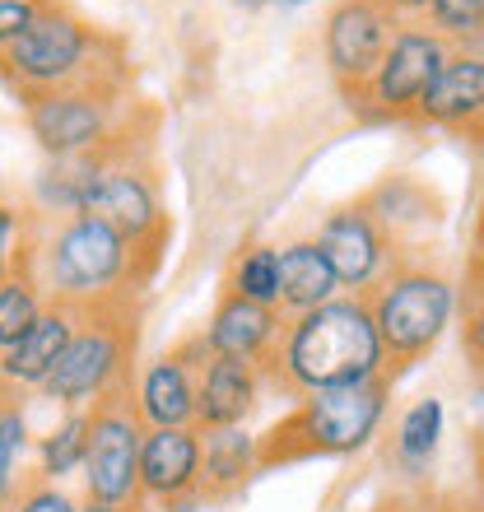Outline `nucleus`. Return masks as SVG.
Segmentation results:
<instances>
[{
    "label": "nucleus",
    "mask_w": 484,
    "mask_h": 512,
    "mask_svg": "<svg viewBox=\"0 0 484 512\" xmlns=\"http://www.w3.org/2000/svg\"><path fill=\"white\" fill-rule=\"evenodd\" d=\"M261 368H270V378L294 396L359 387V382L387 378V345L377 336L368 298L350 294L284 322L280 345Z\"/></svg>",
    "instance_id": "1"
},
{
    "label": "nucleus",
    "mask_w": 484,
    "mask_h": 512,
    "mask_svg": "<svg viewBox=\"0 0 484 512\" xmlns=\"http://www.w3.org/2000/svg\"><path fill=\"white\" fill-rule=\"evenodd\" d=\"M387 378L359 382V387H331L308 391L284 419H275L261 433V471L270 466H298L312 457H350L382 424L387 410Z\"/></svg>",
    "instance_id": "2"
},
{
    "label": "nucleus",
    "mask_w": 484,
    "mask_h": 512,
    "mask_svg": "<svg viewBox=\"0 0 484 512\" xmlns=\"http://www.w3.org/2000/svg\"><path fill=\"white\" fill-rule=\"evenodd\" d=\"M368 308H373L377 336L387 345L391 368H410L443 340L457 308V289L443 270L429 266H396L368 289Z\"/></svg>",
    "instance_id": "3"
},
{
    "label": "nucleus",
    "mask_w": 484,
    "mask_h": 512,
    "mask_svg": "<svg viewBox=\"0 0 484 512\" xmlns=\"http://www.w3.org/2000/svg\"><path fill=\"white\" fill-rule=\"evenodd\" d=\"M131 354H135V326L126 317V294L80 303V331L66 345L56 373L47 378V396L70 410L103 401L117 382L131 378Z\"/></svg>",
    "instance_id": "4"
},
{
    "label": "nucleus",
    "mask_w": 484,
    "mask_h": 512,
    "mask_svg": "<svg viewBox=\"0 0 484 512\" xmlns=\"http://www.w3.org/2000/svg\"><path fill=\"white\" fill-rule=\"evenodd\" d=\"M94 42V28L80 14H70L56 0H42L33 28L5 47V75H10V84H19L24 103L38 94H52V89L94 84V70H89Z\"/></svg>",
    "instance_id": "5"
},
{
    "label": "nucleus",
    "mask_w": 484,
    "mask_h": 512,
    "mask_svg": "<svg viewBox=\"0 0 484 512\" xmlns=\"http://www.w3.org/2000/svg\"><path fill=\"white\" fill-rule=\"evenodd\" d=\"M42 275L56 298L66 303H98L121 294V284L135 280V247L94 215H75L56 229L42 256Z\"/></svg>",
    "instance_id": "6"
},
{
    "label": "nucleus",
    "mask_w": 484,
    "mask_h": 512,
    "mask_svg": "<svg viewBox=\"0 0 484 512\" xmlns=\"http://www.w3.org/2000/svg\"><path fill=\"white\" fill-rule=\"evenodd\" d=\"M131 378L89 405V461L84 485L98 503H131L140 494V452H145V419L140 405H131Z\"/></svg>",
    "instance_id": "7"
},
{
    "label": "nucleus",
    "mask_w": 484,
    "mask_h": 512,
    "mask_svg": "<svg viewBox=\"0 0 484 512\" xmlns=\"http://www.w3.org/2000/svg\"><path fill=\"white\" fill-rule=\"evenodd\" d=\"M80 215L103 219L135 252L154 256V247L163 243V210L154 187H149V177L140 168H131V163H121L112 149H103V159H98L94 177L84 187Z\"/></svg>",
    "instance_id": "8"
},
{
    "label": "nucleus",
    "mask_w": 484,
    "mask_h": 512,
    "mask_svg": "<svg viewBox=\"0 0 484 512\" xmlns=\"http://www.w3.org/2000/svg\"><path fill=\"white\" fill-rule=\"evenodd\" d=\"M28 131L47 154L56 159H80V154H98L108 149L103 140H112L108 126V103L98 84H75V89H52L24 103Z\"/></svg>",
    "instance_id": "9"
},
{
    "label": "nucleus",
    "mask_w": 484,
    "mask_h": 512,
    "mask_svg": "<svg viewBox=\"0 0 484 512\" xmlns=\"http://www.w3.org/2000/svg\"><path fill=\"white\" fill-rule=\"evenodd\" d=\"M401 28H391V10L377 0H340L326 19V66L350 94H363L387 61Z\"/></svg>",
    "instance_id": "10"
},
{
    "label": "nucleus",
    "mask_w": 484,
    "mask_h": 512,
    "mask_svg": "<svg viewBox=\"0 0 484 512\" xmlns=\"http://www.w3.org/2000/svg\"><path fill=\"white\" fill-rule=\"evenodd\" d=\"M215 364V350L205 331L187 345H177L173 354H163L140 373L135 387V405L145 429H191L196 424V405H201V378Z\"/></svg>",
    "instance_id": "11"
},
{
    "label": "nucleus",
    "mask_w": 484,
    "mask_h": 512,
    "mask_svg": "<svg viewBox=\"0 0 484 512\" xmlns=\"http://www.w3.org/2000/svg\"><path fill=\"white\" fill-rule=\"evenodd\" d=\"M447 56V38H438L433 28H401L359 103H373L377 117H415Z\"/></svg>",
    "instance_id": "12"
},
{
    "label": "nucleus",
    "mask_w": 484,
    "mask_h": 512,
    "mask_svg": "<svg viewBox=\"0 0 484 512\" xmlns=\"http://www.w3.org/2000/svg\"><path fill=\"white\" fill-rule=\"evenodd\" d=\"M317 243H322L326 261L336 266L340 284L354 294H368L387 275V229H382V219L373 215L368 201L326 215L322 229H317Z\"/></svg>",
    "instance_id": "13"
},
{
    "label": "nucleus",
    "mask_w": 484,
    "mask_h": 512,
    "mask_svg": "<svg viewBox=\"0 0 484 512\" xmlns=\"http://www.w3.org/2000/svg\"><path fill=\"white\" fill-rule=\"evenodd\" d=\"M140 489L163 499L173 512L201 503V433L196 429H149L140 452Z\"/></svg>",
    "instance_id": "14"
},
{
    "label": "nucleus",
    "mask_w": 484,
    "mask_h": 512,
    "mask_svg": "<svg viewBox=\"0 0 484 512\" xmlns=\"http://www.w3.org/2000/svg\"><path fill=\"white\" fill-rule=\"evenodd\" d=\"M80 331V303H66V298H56L52 308H42V317L28 326V336L10 350H0V373L5 382H19V387H47V378L56 373L61 364V354L66 345L75 340Z\"/></svg>",
    "instance_id": "15"
},
{
    "label": "nucleus",
    "mask_w": 484,
    "mask_h": 512,
    "mask_svg": "<svg viewBox=\"0 0 484 512\" xmlns=\"http://www.w3.org/2000/svg\"><path fill=\"white\" fill-rule=\"evenodd\" d=\"M280 336H284L280 308H266V303L238 294V289H224V298L215 303V317L205 326V340H210L215 354L256 359V364H266L270 350L280 345Z\"/></svg>",
    "instance_id": "16"
},
{
    "label": "nucleus",
    "mask_w": 484,
    "mask_h": 512,
    "mask_svg": "<svg viewBox=\"0 0 484 512\" xmlns=\"http://www.w3.org/2000/svg\"><path fill=\"white\" fill-rule=\"evenodd\" d=\"M261 396V364L256 359H233L215 354V364L201 378V405H196V424L201 429H238L242 419L256 410Z\"/></svg>",
    "instance_id": "17"
},
{
    "label": "nucleus",
    "mask_w": 484,
    "mask_h": 512,
    "mask_svg": "<svg viewBox=\"0 0 484 512\" xmlns=\"http://www.w3.org/2000/svg\"><path fill=\"white\" fill-rule=\"evenodd\" d=\"M484 112V56L475 52H452L438 70V80L429 84V94L419 103V122L429 126H475Z\"/></svg>",
    "instance_id": "18"
},
{
    "label": "nucleus",
    "mask_w": 484,
    "mask_h": 512,
    "mask_svg": "<svg viewBox=\"0 0 484 512\" xmlns=\"http://www.w3.org/2000/svg\"><path fill=\"white\" fill-rule=\"evenodd\" d=\"M336 289H345V284H340L336 266L326 261V252H322L317 238L280 247V312L303 317V312L331 303Z\"/></svg>",
    "instance_id": "19"
},
{
    "label": "nucleus",
    "mask_w": 484,
    "mask_h": 512,
    "mask_svg": "<svg viewBox=\"0 0 484 512\" xmlns=\"http://www.w3.org/2000/svg\"><path fill=\"white\" fill-rule=\"evenodd\" d=\"M261 471V438L242 429H205L201 443V494L229 499L247 485V475Z\"/></svg>",
    "instance_id": "20"
},
{
    "label": "nucleus",
    "mask_w": 484,
    "mask_h": 512,
    "mask_svg": "<svg viewBox=\"0 0 484 512\" xmlns=\"http://www.w3.org/2000/svg\"><path fill=\"white\" fill-rule=\"evenodd\" d=\"M443 438V401L438 396H424L401 415L396 424V452H401L405 466H424L433 457V447Z\"/></svg>",
    "instance_id": "21"
},
{
    "label": "nucleus",
    "mask_w": 484,
    "mask_h": 512,
    "mask_svg": "<svg viewBox=\"0 0 484 512\" xmlns=\"http://www.w3.org/2000/svg\"><path fill=\"white\" fill-rule=\"evenodd\" d=\"M84 461H89V410H70L66 424L42 438V475L61 480Z\"/></svg>",
    "instance_id": "22"
},
{
    "label": "nucleus",
    "mask_w": 484,
    "mask_h": 512,
    "mask_svg": "<svg viewBox=\"0 0 484 512\" xmlns=\"http://www.w3.org/2000/svg\"><path fill=\"white\" fill-rule=\"evenodd\" d=\"M42 317L38 308V294H33V284L24 275H14L5 270V284H0V350H10L19 340L28 336V326Z\"/></svg>",
    "instance_id": "23"
},
{
    "label": "nucleus",
    "mask_w": 484,
    "mask_h": 512,
    "mask_svg": "<svg viewBox=\"0 0 484 512\" xmlns=\"http://www.w3.org/2000/svg\"><path fill=\"white\" fill-rule=\"evenodd\" d=\"M229 289L256 298V303H266V308H280V252H275V247H252V252L233 266Z\"/></svg>",
    "instance_id": "24"
},
{
    "label": "nucleus",
    "mask_w": 484,
    "mask_h": 512,
    "mask_svg": "<svg viewBox=\"0 0 484 512\" xmlns=\"http://www.w3.org/2000/svg\"><path fill=\"white\" fill-rule=\"evenodd\" d=\"M429 24H433L438 38L461 42V47H466V42L484 28V0H433Z\"/></svg>",
    "instance_id": "25"
},
{
    "label": "nucleus",
    "mask_w": 484,
    "mask_h": 512,
    "mask_svg": "<svg viewBox=\"0 0 484 512\" xmlns=\"http://www.w3.org/2000/svg\"><path fill=\"white\" fill-rule=\"evenodd\" d=\"M24 452V415H19V405H5V415H0V485H5V499L14 494V461Z\"/></svg>",
    "instance_id": "26"
},
{
    "label": "nucleus",
    "mask_w": 484,
    "mask_h": 512,
    "mask_svg": "<svg viewBox=\"0 0 484 512\" xmlns=\"http://www.w3.org/2000/svg\"><path fill=\"white\" fill-rule=\"evenodd\" d=\"M38 5L42 0H0V42L10 47L14 38H24L33 19H38Z\"/></svg>",
    "instance_id": "27"
},
{
    "label": "nucleus",
    "mask_w": 484,
    "mask_h": 512,
    "mask_svg": "<svg viewBox=\"0 0 484 512\" xmlns=\"http://www.w3.org/2000/svg\"><path fill=\"white\" fill-rule=\"evenodd\" d=\"M466 350L484 364V284H471V303H466V326H461Z\"/></svg>",
    "instance_id": "28"
},
{
    "label": "nucleus",
    "mask_w": 484,
    "mask_h": 512,
    "mask_svg": "<svg viewBox=\"0 0 484 512\" xmlns=\"http://www.w3.org/2000/svg\"><path fill=\"white\" fill-rule=\"evenodd\" d=\"M14 512H80L56 485H33L24 499L14 503Z\"/></svg>",
    "instance_id": "29"
},
{
    "label": "nucleus",
    "mask_w": 484,
    "mask_h": 512,
    "mask_svg": "<svg viewBox=\"0 0 484 512\" xmlns=\"http://www.w3.org/2000/svg\"><path fill=\"white\" fill-rule=\"evenodd\" d=\"M471 284H484V210L475 224V256H471Z\"/></svg>",
    "instance_id": "30"
},
{
    "label": "nucleus",
    "mask_w": 484,
    "mask_h": 512,
    "mask_svg": "<svg viewBox=\"0 0 484 512\" xmlns=\"http://www.w3.org/2000/svg\"><path fill=\"white\" fill-rule=\"evenodd\" d=\"M377 5L391 14H429L433 10V0H377Z\"/></svg>",
    "instance_id": "31"
},
{
    "label": "nucleus",
    "mask_w": 484,
    "mask_h": 512,
    "mask_svg": "<svg viewBox=\"0 0 484 512\" xmlns=\"http://www.w3.org/2000/svg\"><path fill=\"white\" fill-rule=\"evenodd\" d=\"M80 512H121V508H117V503H98V499H89Z\"/></svg>",
    "instance_id": "32"
},
{
    "label": "nucleus",
    "mask_w": 484,
    "mask_h": 512,
    "mask_svg": "<svg viewBox=\"0 0 484 512\" xmlns=\"http://www.w3.org/2000/svg\"><path fill=\"white\" fill-rule=\"evenodd\" d=\"M270 5H280V10H289V5H303V0H270Z\"/></svg>",
    "instance_id": "33"
}]
</instances>
